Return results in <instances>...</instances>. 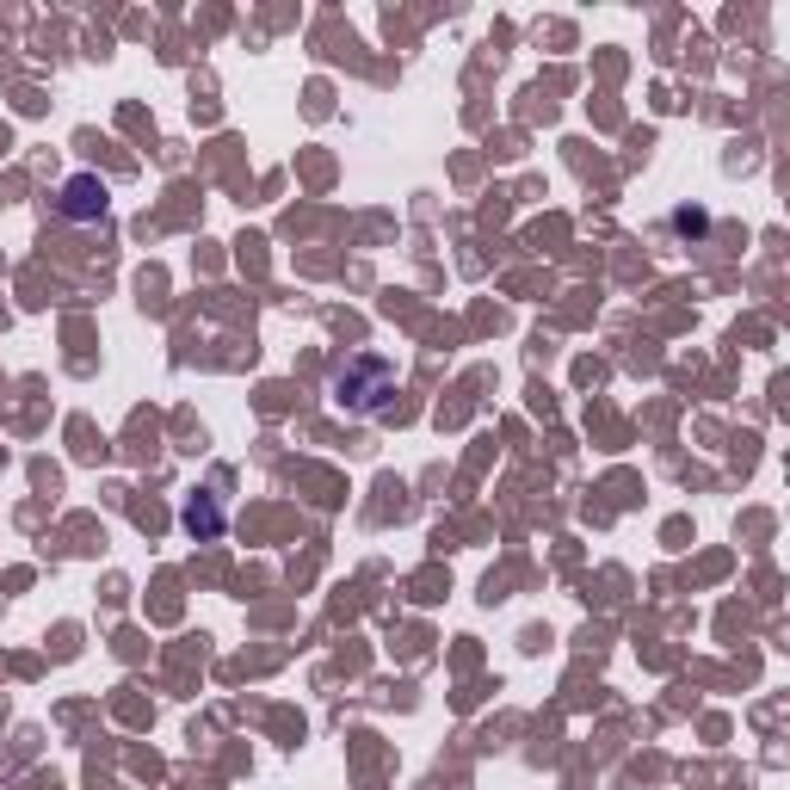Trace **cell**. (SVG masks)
Wrapping results in <instances>:
<instances>
[{
	"label": "cell",
	"mask_w": 790,
	"mask_h": 790,
	"mask_svg": "<svg viewBox=\"0 0 790 790\" xmlns=\"http://www.w3.org/2000/svg\"><path fill=\"white\" fill-rule=\"evenodd\" d=\"M186 525L210 537V531H217V525H223V513H217V507H198V500H192V507H186Z\"/></svg>",
	"instance_id": "3"
},
{
	"label": "cell",
	"mask_w": 790,
	"mask_h": 790,
	"mask_svg": "<svg viewBox=\"0 0 790 790\" xmlns=\"http://www.w3.org/2000/svg\"><path fill=\"white\" fill-rule=\"evenodd\" d=\"M334 389H340V402L352 414H383V402L395 395V371L383 365V358H346V365L334 371Z\"/></svg>",
	"instance_id": "1"
},
{
	"label": "cell",
	"mask_w": 790,
	"mask_h": 790,
	"mask_svg": "<svg viewBox=\"0 0 790 790\" xmlns=\"http://www.w3.org/2000/svg\"><path fill=\"white\" fill-rule=\"evenodd\" d=\"M62 210H68V217H99V210H105V186H93V179H68Z\"/></svg>",
	"instance_id": "2"
}]
</instances>
